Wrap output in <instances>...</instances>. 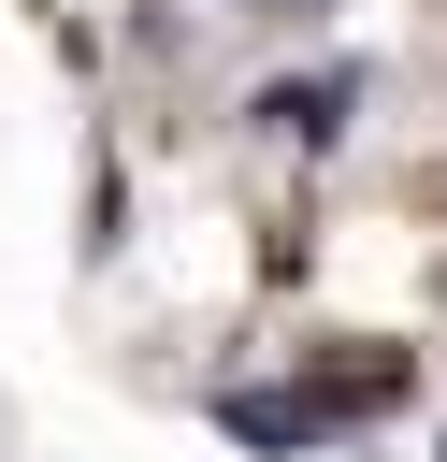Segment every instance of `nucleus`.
Returning a JSON list of instances; mask_svg holds the SVG:
<instances>
[{"instance_id": "obj_1", "label": "nucleus", "mask_w": 447, "mask_h": 462, "mask_svg": "<svg viewBox=\"0 0 447 462\" xmlns=\"http://www.w3.org/2000/svg\"><path fill=\"white\" fill-rule=\"evenodd\" d=\"M317 419H332L317 390H216V433L231 448H317Z\"/></svg>"}, {"instance_id": "obj_2", "label": "nucleus", "mask_w": 447, "mask_h": 462, "mask_svg": "<svg viewBox=\"0 0 447 462\" xmlns=\"http://www.w3.org/2000/svg\"><path fill=\"white\" fill-rule=\"evenodd\" d=\"M317 404H332V419H375V404H404V346H375V361H332V375H317Z\"/></svg>"}, {"instance_id": "obj_3", "label": "nucleus", "mask_w": 447, "mask_h": 462, "mask_svg": "<svg viewBox=\"0 0 447 462\" xmlns=\"http://www.w3.org/2000/svg\"><path fill=\"white\" fill-rule=\"evenodd\" d=\"M332 101H346V87H332V72H303V87H260V116H274V130H288V144H317V130H332Z\"/></svg>"}]
</instances>
